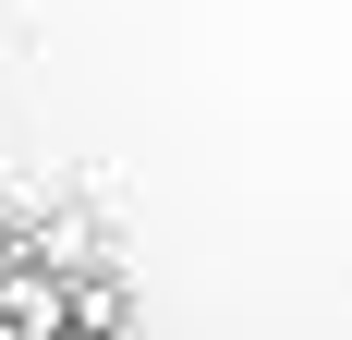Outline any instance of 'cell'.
I'll return each mask as SVG.
<instances>
[{"instance_id":"cell-1","label":"cell","mask_w":352,"mask_h":340,"mask_svg":"<svg viewBox=\"0 0 352 340\" xmlns=\"http://www.w3.org/2000/svg\"><path fill=\"white\" fill-rule=\"evenodd\" d=\"M122 328H134V304H122V279H109V268L61 279V328H49V340H122Z\"/></svg>"}]
</instances>
